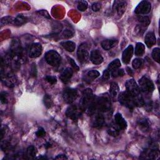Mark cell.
I'll use <instances>...</instances> for the list:
<instances>
[{
	"label": "cell",
	"mask_w": 160,
	"mask_h": 160,
	"mask_svg": "<svg viewBox=\"0 0 160 160\" xmlns=\"http://www.w3.org/2000/svg\"><path fill=\"white\" fill-rule=\"evenodd\" d=\"M125 86L127 92L134 98L136 106H142L144 105V100L141 95L140 89L135 80L133 79L128 80L125 84Z\"/></svg>",
	"instance_id": "cell-1"
},
{
	"label": "cell",
	"mask_w": 160,
	"mask_h": 160,
	"mask_svg": "<svg viewBox=\"0 0 160 160\" xmlns=\"http://www.w3.org/2000/svg\"><path fill=\"white\" fill-rule=\"evenodd\" d=\"M118 100L122 105L131 111H133L134 107L136 106L134 98L127 91H123V92L120 93L118 95Z\"/></svg>",
	"instance_id": "cell-2"
},
{
	"label": "cell",
	"mask_w": 160,
	"mask_h": 160,
	"mask_svg": "<svg viewBox=\"0 0 160 160\" xmlns=\"http://www.w3.org/2000/svg\"><path fill=\"white\" fill-rule=\"evenodd\" d=\"M95 100V97L92 90L88 88L84 91L81 100L80 101V108L81 110L85 111L89 108Z\"/></svg>",
	"instance_id": "cell-3"
},
{
	"label": "cell",
	"mask_w": 160,
	"mask_h": 160,
	"mask_svg": "<svg viewBox=\"0 0 160 160\" xmlns=\"http://www.w3.org/2000/svg\"><path fill=\"white\" fill-rule=\"evenodd\" d=\"M2 81L5 84V85L9 88H13L16 85L17 80L15 76L11 71L5 70V68L2 66L1 71Z\"/></svg>",
	"instance_id": "cell-4"
},
{
	"label": "cell",
	"mask_w": 160,
	"mask_h": 160,
	"mask_svg": "<svg viewBox=\"0 0 160 160\" xmlns=\"http://www.w3.org/2000/svg\"><path fill=\"white\" fill-rule=\"evenodd\" d=\"M44 58L46 62L50 66L57 67L61 64L62 58L58 52L55 50H50L45 54Z\"/></svg>",
	"instance_id": "cell-5"
},
{
	"label": "cell",
	"mask_w": 160,
	"mask_h": 160,
	"mask_svg": "<svg viewBox=\"0 0 160 160\" xmlns=\"http://www.w3.org/2000/svg\"><path fill=\"white\" fill-rule=\"evenodd\" d=\"M140 89L144 93H150L155 89V85L151 80L146 76H144L139 80Z\"/></svg>",
	"instance_id": "cell-6"
},
{
	"label": "cell",
	"mask_w": 160,
	"mask_h": 160,
	"mask_svg": "<svg viewBox=\"0 0 160 160\" xmlns=\"http://www.w3.org/2000/svg\"><path fill=\"white\" fill-rule=\"evenodd\" d=\"M89 48L88 45L87 43L81 44L78 50L77 56L78 59L80 62L82 64L86 63L89 62V54L88 51V49Z\"/></svg>",
	"instance_id": "cell-7"
},
{
	"label": "cell",
	"mask_w": 160,
	"mask_h": 160,
	"mask_svg": "<svg viewBox=\"0 0 160 160\" xmlns=\"http://www.w3.org/2000/svg\"><path fill=\"white\" fill-rule=\"evenodd\" d=\"M78 97L77 90L74 88H67L63 93V98L65 103L68 104L73 103Z\"/></svg>",
	"instance_id": "cell-8"
},
{
	"label": "cell",
	"mask_w": 160,
	"mask_h": 160,
	"mask_svg": "<svg viewBox=\"0 0 160 160\" xmlns=\"http://www.w3.org/2000/svg\"><path fill=\"white\" fill-rule=\"evenodd\" d=\"M43 48L41 44L35 43L30 44L28 49V55L31 58H36L39 57L42 53Z\"/></svg>",
	"instance_id": "cell-9"
},
{
	"label": "cell",
	"mask_w": 160,
	"mask_h": 160,
	"mask_svg": "<svg viewBox=\"0 0 160 160\" xmlns=\"http://www.w3.org/2000/svg\"><path fill=\"white\" fill-rule=\"evenodd\" d=\"M151 4L148 1H142L135 8L134 12L136 14H146L151 11Z\"/></svg>",
	"instance_id": "cell-10"
},
{
	"label": "cell",
	"mask_w": 160,
	"mask_h": 160,
	"mask_svg": "<svg viewBox=\"0 0 160 160\" xmlns=\"http://www.w3.org/2000/svg\"><path fill=\"white\" fill-rule=\"evenodd\" d=\"M91 124L92 126L95 128H101L104 123V113L101 112H96L93 115Z\"/></svg>",
	"instance_id": "cell-11"
},
{
	"label": "cell",
	"mask_w": 160,
	"mask_h": 160,
	"mask_svg": "<svg viewBox=\"0 0 160 160\" xmlns=\"http://www.w3.org/2000/svg\"><path fill=\"white\" fill-rule=\"evenodd\" d=\"M127 7V2L126 1H115L114 2L113 10L116 11L119 17L122 16L125 12Z\"/></svg>",
	"instance_id": "cell-12"
},
{
	"label": "cell",
	"mask_w": 160,
	"mask_h": 160,
	"mask_svg": "<svg viewBox=\"0 0 160 160\" xmlns=\"http://www.w3.org/2000/svg\"><path fill=\"white\" fill-rule=\"evenodd\" d=\"M134 48L133 45L130 44L125 49L122 55V61L125 64H128L130 62V60L133 55Z\"/></svg>",
	"instance_id": "cell-13"
},
{
	"label": "cell",
	"mask_w": 160,
	"mask_h": 160,
	"mask_svg": "<svg viewBox=\"0 0 160 160\" xmlns=\"http://www.w3.org/2000/svg\"><path fill=\"white\" fill-rule=\"evenodd\" d=\"M89 59L91 62L94 65H100L103 62V58L101 54V53L97 50H93L91 52Z\"/></svg>",
	"instance_id": "cell-14"
},
{
	"label": "cell",
	"mask_w": 160,
	"mask_h": 160,
	"mask_svg": "<svg viewBox=\"0 0 160 160\" xmlns=\"http://www.w3.org/2000/svg\"><path fill=\"white\" fill-rule=\"evenodd\" d=\"M66 115L71 119L77 120L79 116V113L77 106L71 105L68 107L66 111Z\"/></svg>",
	"instance_id": "cell-15"
},
{
	"label": "cell",
	"mask_w": 160,
	"mask_h": 160,
	"mask_svg": "<svg viewBox=\"0 0 160 160\" xmlns=\"http://www.w3.org/2000/svg\"><path fill=\"white\" fill-rule=\"evenodd\" d=\"M115 125L118 127L119 129H125L127 128L128 124L126 121L124 119L121 114L118 113L115 115Z\"/></svg>",
	"instance_id": "cell-16"
},
{
	"label": "cell",
	"mask_w": 160,
	"mask_h": 160,
	"mask_svg": "<svg viewBox=\"0 0 160 160\" xmlns=\"http://www.w3.org/2000/svg\"><path fill=\"white\" fill-rule=\"evenodd\" d=\"M73 74V71L70 68H66L60 75V79L63 83L66 84L69 82Z\"/></svg>",
	"instance_id": "cell-17"
},
{
	"label": "cell",
	"mask_w": 160,
	"mask_h": 160,
	"mask_svg": "<svg viewBox=\"0 0 160 160\" xmlns=\"http://www.w3.org/2000/svg\"><path fill=\"white\" fill-rule=\"evenodd\" d=\"M119 92V88L118 85V84L113 82L110 85V96L111 100L114 101H116L118 99V95Z\"/></svg>",
	"instance_id": "cell-18"
},
{
	"label": "cell",
	"mask_w": 160,
	"mask_h": 160,
	"mask_svg": "<svg viewBox=\"0 0 160 160\" xmlns=\"http://www.w3.org/2000/svg\"><path fill=\"white\" fill-rule=\"evenodd\" d=\"M144 42H145L148 48H150L152 47H153L156 43V39L155 34L153 32L148 33L146 35L145 38H144Z\"/></svg>",
	"instance_id": "cell-19"
},
{
	"label": "cell",
	"mask_w": 160,
	"mask_h": 160,
	"mask_svg": "<svg viewBox=\"0 0 160 160\" xmlns=\"http://www.w3.org/2000/svg\"><path fill=\"white\" fill-rule=\"evenodd\" d=\"M118 44V40L115 39H107L104 40L101 43V47L104 50H110L116 47Z\"/></svg>",
	"instance_id": "cell-20"
},
{
	"label": "cell",
	"mask_w": 160,
	"mask_h": 160,
	"mask_svg": "<svg viewBox=\"0 0 160 160\" xmlns=\"http://www.w3.org/2000/svg\"><path fill=\"white\" fill-rule=\"evenodd\" d=\"M100 73H99L97 70H91L89 71L86 74L85 77V81L91 83V81H93L94 80L96 79L98 77H100Z\"/></svg>",
	"instance_id": "cell-21"
},
{
	"label": "cell",
	"mask_w": 160,
	"mask_h": 160,
	"mask_svg": "<svg viewBox=\"0 0 160 160\" xmlns=\"http://www.w3.org/2000/svg\"><path fill=\"white\" fill-rule=\"evenodd\" d=\"M121 65L120 60L119 59H116L115 60H113V62L109 65L107 70L110 73H111L112 72L118 70L119 68H120Z\"/></svg>",
	"instance_id": "cell-22"
},
{
	"label": "cell",
	"mask_w": 160,
	"mask_h": 160,
	"mask_svg": "<svg viewBox=\"0 0 160 160\" xmlns=\"http://www.w3.org/2000/svg\"><path fill=\"white\" fill-rule=\"evenodd\" d=\"M61 44L63 48L68 52H73L76 49V44L73 41H64L61 43Z\"/></svg>",
	"instance_id": "cell-23"
},
{
	"label": "cell",
	"mask_w": 160,
	"mask_h": 160,
	"mask_svg": "<svg viewBox=\"0 0 160 160\" xmlns=\"http://www.w3.org/2000/svg\"><path fill=\"white\" fill-rule=\"evenodd\" d=\"M144 51H145V46L141 43H136L134 51L135 55L138 56H141L142 55H143Z\"/></svg>",
	"instance_id": "cell-24"
},
{
	"label": "cell",
	"mask_w": 160,
	"mask_h": 160,
	"mask_svg": "<svg viewBox=\"0 0 160 160\" xmlns=\"http://www.w3.org/2000/svg\"><path fill=\"white\" fill-rule=\"evenodd\" d=\"M26 20L27 19L25 17L23 16L21 14H20L16 18H14L13 24L15 26H21L22 25L25 23L26 22Z\"/></svg>",
	"instance_id": "cell-25"
},
{
	"label": "cell",
	"mask_w": 160,
	"mask_h": 160,
	"mask_svg": "<svg viewBox=\"0 0 160 160\" xmlns=\"http://www.w3.org/2000/svg\"><path fill=\"white\" fill-rule=\"evenodd\" d=\"M138 20L141 27L148 26L150 23V20L149 17L145 16H140L138 18Z\"/></svg>",
	"instance_id": "cell-26"
},
{
	"label": "cell",
	"mask_w": 160,
	"mask_h": 160,
	"mask_svg": "<svg viewBox=\"0 0 160 160\" xmlns=\"http://www.w3.org/2000/svg\"><path fill=\"white\" fill-rule=\"evenodd\" d=\"M36 154V149L33 146H30L26 151V156L28 159H34Z\"/></svg>",
	"instance_id": "cell-27"
},
{
	"label": "cell",
	"mask_w": 160,
	"mask_h": 160,
	"mask_svg": "<svg viewBox=\"0 0 160 160\" xmlns=\"http://www.w3.org/2000/svg\"><path fill=\"white\" fill-rule=\"evenodd\" d=\"M138 125L142 130L146 131L149 128V123L145 118H141L138 121Z\"/></svg>",
	"instance_id": "cell-28"
},
{
	"label": "cell",
	"mask_w": 160,
	"mask_h": 160,
	"mask_svg": "<svg viewBox=\"0 0 160 160\" xmlns=\"http://www.w3.org/2000/svg\"><path fill=\"white\" fill-rule=\"evenodd\" d=\"M119 130L120 129L118 128V126H111L110 127V128L108 129V133L112 136L116 137L118 136L119 134Z\"/></svg>",
	"instance_id": "cell-29"
},
{
	"label": "cell",
	"mask_w": 160,
	"mask_h": 160,
	"mask_svg": "<svg viewBox=\"0 0 160 160\" xmlns=\"http://www.w3.org/2000/svg\"><path fill=\"white\" fill-rule=\"evenodd\" d=\"M43 101H44V104L45 106L47 108H51V106L53 104L51 97L49 95H44V99H43Z\"/></svg>",
	"instance_id": "cell-30"
},
{
	"label": "cell",
	"mask_w": 160,
	"mask_h": 160,
	"mask_svg": "<svg viewBox=\"0 0 160 160\" xmlns=\"http://www.w3.org/2000/svg\"><path fill=\"white\" fill-rule=\"evenodd\" d=\"M160 50L159 48H156L153 50L152 52V57H153V59L156 62L158 63H159L160 62V53H159Z\"/></svg>",
	"instance_id": "cell-31"
},
{
	"label": "cell",
	"mask_w": 160,
	"mask_h": 160,
	"mask_svg": "<svg viewBox=\"0 0 160 160\" xmlns=\"http://www.w3.org/2000/svg\"><path fill=\"white\" fill-rule=\"evenodd\" d=\"M14 20V18H13L11 17H3L1 20V25H8V24H13Z\"/></svg>",
	"instance_id": "cell-32"
},
{
	"label": "cell",
	"mask_w": 160,
	"mask_h": 160,
	"mask_svg": "<svg viewBox=\"0 0 160 160\" xmlns=\"http://www.w3.org/2000/svg\"><path fill=\"white\" fill-rule=\"evenodd\" d=\"M159 156V152L158 149H156L155 148L150 151L148 154V158L151 159H156L158 158Z\"/></svg>",
	"instance_id": "cell-33"
},
{
	"label": "cell",
	"mask_w": 160,
	"mask_h": 160,
	"mask_svg": "<svg viewBox=\"0 0 160 160\" xmlns=\"http://www.w3.org/2000/svg\"><path fill=\"white\" fill-rule=\"evenodd\" d=\"M88 3L86 1H80L78 4V10L80 11H85L88 8Z\"/></svg>",
	"instance_id": "cell-34"
},
{
	"label": "cell",
	"mask_w": 160,
	"mask_h": 160,
	"mask_svg": "<svg viewBox=\"0 0 160 160\" xmlns=\"http://www.w3.org/2000/svg\"><path fill=\"white\" fill-rule=\"evenodd\" d=\"M142 64H143L142 59H138V58L134 59L132 62V66L134 69L135 70H137V69H138V68H140Z\"/></svg>",
	"instance_id": "cell-35"
},
{
	"label": "cell",
	"mask_w": 160,
	"mask_h": 160,
	"mask_svg": "<svg viewBox=\"0 0 160 160\" xmlns=\"http://www.w3.org/2000/svg\"><path fill=\"white\" fill-rule=\"evenodd\" d=\"M111 75L113 77H123L125 75V71L123 69H118L115 71L112 72Z\"/></svg>",
	"instance_id": "cell-36"
},
{
	"label": "cell",
	"mask_w": 160,
	"mask_h": 160,
	"mask_svg": "<svg viewBox=\"0 0 160 160\" xmlns=\"http://www.w3.org/2000/svg\"><path fill=\"white\" fill-rule=\"evenodd\" d=\"M45 80H47L51 85H55L57 83V79L55 77L53 76H47L45 77Z\"/></svg>",
	"instance_id": "cell-37"
},
{
	"label": "cell",
	"mask_w": 160,
	"mask_h": 160,
	"mask_svg": "<svg viewBox=\"0 0 160 160\" xmlns=\"http://www.w3.org/2000/svg\"><path fill=\"white\" fill-rule=\"evenodd\" d=\"M68 59V62H69V63H70V65L72 66V67L74 68V69L76 70V71H79L80 70V68L79 66L77 65V63H75V62L74 61L73 59H72L71 58H70V57H68L67 58Z\"/></svg>",
	"instance_id": "cell-38"
},
{
	"label": "cell",
	"mask_w": 160,
	"mask_h": 160,
	"mask_svg": "<svg viewBox=\"0 0 160 160\" xmlns=\"http://www.w3.org/2000/svg\"><path fill=\"white\" fill-rule=\"evenodd\" d=\"M74 35V33L70 29H66L64 31L63 35L65 38H71Z\"/></svg>",
	"instance_id": "cell-39"
},
{
	"label": "cell",
	"mask_w": 160,
	"mask_h": 160,
	"mask_svg": "<svg viewBox=\"0 0 160 160\" xmlns=\"http://www.w3.org/2000/svg\"><path fill=\"white\" fill-rule=\"evenodd\" d=\"M36 135L37 137H39V138H42V137H44L46 135V132L44 131V129L43 128H40L36 131Z\"/></svg>",
	"instance_id": "cell-40"
},
{
	"label": "cell",
	"mask_w": 160,
	"mask_h": 160,
	"mask_svg": "<svg viewBox=\"0 0 160 160\" xmlns=\"http://www.w3.org/2000/svg\"><path fill=\"white\" fill-rule=\"evenodd\" d=\"M1 102L3 104H7L8 101V94L6 92H2L1 93Z\"/></svg>",
	"instance_id": "cell-41"
},
{
	"label": "cell",
	"mask_w": 160,
	"mask_h": 160,
	"mask_svg": "<svg viewBox=\"0 0 160 160\" xmlns=\"http://www.w3.org/2000/svg\"><path fill=\"white\" fill-rule=\"evenodd\" d=\"M101 8V5L100 3H95L92 6V9L94 11H100Z\"/></svg>",
	"instance_id": "cell-42"
},
{
	"label": "cell",
	"mask_w": 160,
	"mask_h": 160,
	"mask_svg": "<svg viewBox=\"0 0 160 160\" xmlns=\"http://www.w3.org/2000/svg\"><path fill=\"white\" fill-rule=\"evenodd\" d=\"M38 13L40 15H41V16L45 17V18H51L50 15H49V13L45 10H40L39 11H38Z\"/></svg>",
	"instance_id": "cell-43"
},
{
	"label": "cell",
	"mask_w": 160,
	"mask_h": 160,
	"mask_svg": "<svg viewBox=\"0 0 160 160\" xmlns=\"http://www.w3.org/2000/svg\"><path fill=\"white\" fill-rule=\"evenodd\" d=\"M31 74L32 77H36L37 74V71H36V65L34 63L33 64V66L32 67V70H31Z\"/></svg>",
	"instance_id": "cell-44"
},
{
	"label": "cell",
	"mask_w": 160,
	"mask_h": 160,
	"mask_svg": "<svg viewBox=\"0 0 160 160\" xmlns=\"http://www.w3.org/2000/svg\"><path fill=\"white\" fill-rule=\"evenodd\" d=\"M103 77L104 79L105 80H108L110 78V73L107 70H106L104 72H103Z\"/></svg>",
	"instance_id": "cell-45"
},
{
	"label": "cell",
	"mask_w": 160,
	"mask_h": 160,
	"mask_svg": "<svg viewBox=\"0 0 160 160\" xmlns=\"http://www.w3.org/2000/svg\"><path fill=\"white\" fill-rule=\"evenodd\" d=\"M126 71H127L128 74L129 75H130V76H133V74H134L133 70L131 69L130 68H129V67L126 68Z\"/></svg>",
	"instance_id": "cell-46"
},
{
	"label": "cell",
	"mask_w": 160,
	"mask_h": 160,
	"mask_svg": "<svg viewBox=\"0 0 160 160\" xmlns=\"http://www.w3.org/2000/svg\"><path fill=\"white\" fill-rule=\"evenodd\" d=\"M55 159H68V158L65 155H59L58 156L55 158Z\"/></svg>",
	"instance_id": "cell-47"
},
{
	"label": "cell",
	"mask_w": 160,
	"mask_h": 160,
	"mask_svg": "<svg viewBox=\"0 0 160 160\" xmlns=\"http://www.w3.org/2000/svg\"><path fill=\"white\" fill-rule=\"evenodd\" d=\"M51 146V144L50 143H47V144H46V145H45V147L47 148H50Z\"/></svg>",
	"instance_id": "cell-48"
}]
</instances>
